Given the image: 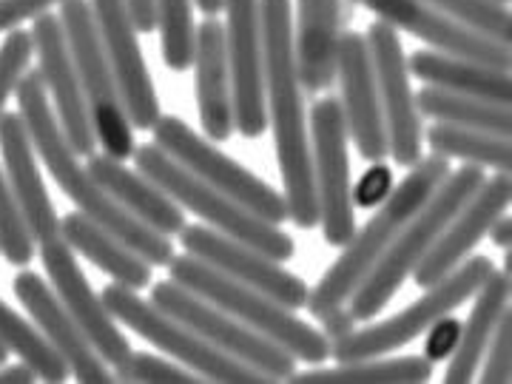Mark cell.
I'll list each match as a JSON object with an SVG mask.
<instances>
[{
  "instance_id": "7bdbcfd3",
  "label": "cell",
  "mask_w": 512,
  "mask_h": 384,
  "mask_svg": "<svg viewBox=\"0 0 512 384\" xmlns=\"http://www.w3.org/2000/svg\"><path fill=\"white\" fill-rule=\"evenodd\" d=\"M137 32H154V3L151 0H126Z\"/></svg>"
},
{
  "instance_id": "4316f807",
  "label": "cell",
  "mask_w": 512,
  "mask_h": 384,
  "mask_svg": "<svg viewBox=\"0 0 512 384\" xmlns=\"http://www.w3.org/2000/svg\"><path fill=\"white\" fill-rule=\"evenodd\" d=\"M407 72L410 77H419L421 83L444 89V92L470 94V97L490 100L498 106H512V74L467 60V57L447 55L436 49H419L407 60Z\"/></svg>"
},
{
  "instance_id": "60d3db41",
  "label": "cell",
  "mask_w": 512,
  "mask_h": 384,
  "mask_svg": "<svg viewBox=\"0 0 512 384\" xmlns=\"http://www.w3.org/2000/svg\"><path fill=\"white\" fill-rule=\"evenodd\" d=\"M390 191H393V171L384 163H373V168H367L365 177L353 188V205L376 208Z\"/></svg>"
},
{
  "instance_id": "cb8c5ba5",
  "label": "cell",
  "mask_w": 512,
  "mask_h": 384,
  "mask_svg": "<svg viewBox=\"0 0 512 384\" xmlns=\"http://www.w3.org/2000/svg\"><path fill=\"white\" fill-rule=\"evenodd\" d=\"M194 77L202 131L211 143H225L234 134V100L225 57V29L217 18H205L197 26Z\"/></svg>"
},
{
  "instance_id": "f546056e",
  "label": "cell",
  "mask_w": 512,
  "mask_h": 384,
  "mask_svg": "<svg viewBox=\"0 0 512 384\" xmlns=\"http://www.w3.org/2000/svg\"><path fill=\"white\" fill-rule=\"evenodd\" d=\"M433 376V362L424 356L402 359H356L339 362L336 367L293 370L288 382L293 384H424Z\"/></svg>"
},
{
  "instance_id": "7402d4cb",
  "label": "cell",
  "mask_w": 512,
  "mask_h": 384,
  "mask_svg": "<svg viewBox=\"0 0 512 384\" xmlns=\"http://www.w3.org/2000/svg\"><path fill=\"white\" fill-rule=\"evenodd\" d=\"M18 302L29 311L35 328L43 333V339L57 350V356L66 362L69 373L77 382L83 384H109L114 376L109 373V365L97 356L92 342L86 339V333L72 319V313L63 308V302L57 299L52 285H46L43 276L35 271H20L12 282Z\"/></svg>"
},
{
  "instance_id": "ab89813d",
  "label": "cell",
  "mask_w": 512,
  "mask_h": 384,
  "mask_svg": "<svg viewBox=\"0 0 512 384\" xmlns=\"http://www.w3.org/2000/svg\"><path fill=\"white\" fill-rule=\"evenodd\" d=\"M427 342H424V359H430L433 365L436 362H444V359H450V353L456 350L458 345V336H461V322H458L456 316H441L436 319L430 328H427Z\"/></svg>"
},
{
  "instance_id": "9a60e30c",
  "label": "cell",
  "mask_w": 512,
  "mask_h": 384,
  "mask_svg": "<svg viewBox=\"0 0 512 384\" xmlns=\"http://www.w3.org/2000/svg\"><path fill=\"white\" fill-rule=\"evenodd\" d=\"M89 9H92L100 46L106 52L111 72L117 77L131 128L151 131V126L160 120V97L148 72L140 37H137L140 32L131 20L126 0H89Z\"/></svg>"
},
{
  "instance_id": "484cf974",
  "label": "cell",
  "mask_w": 512,
  "mask_h": 384,
  "mask_svg": "<svg viewBox=\"0 0 512 384\" xmlns=\"http://www.w3.org/2000/svg\"><path fill=\"white\" fill-rule=\"evenodd\" d=\"M89 174L109 191L120 208H126L134 220L146 222L157 234L174 237L185 228V211L165 194L157 183L143 177L137 168L131 171L123 160L109 154H89Z\"/></svg>"
},
{
  "instance_id": "8fae6325",
  "label": "cell",
  "mask_w": 512,
  "mask_h": 384,
  "mask_svg": "<svg viewBox=\"0 0 512 384\" xmlns=\"http://www.w3.org/2000/svg\"><path fill=\"white\" fill-rule=\"evenodd\" d=\"M148 302L157 305L168 316H174L177 322H183L185 328L194 330L208 345H214L222 353L234 356L242 365L265 373L271 382L288 379L296 370V359L282 345L265 339L256 330L245 328L231 313L211 305L208 299H202L197 293L185 291L183 285H177L174 279L157 282L151 288V299Z\"/></svg>"
},
{
  "instance_id": "b9f144b4",
  "label": "cell",
  "mask_w": 512,
  "mask_h": 384,
  "mask_svg": "<svg viewBox=\"0 0 512 384\" xmlns=\"http://www.w3.org/2000/svg\"><path fill=\"white\" fill-rule=\"evenodd\" d=\"M63 0H0V35L18 29L20 23L46 15L52 6H60Z\"/></svg>"
},
{
  "instance_id": "4fadbf2b",
  "label": "cell",
  "mask_w": 512,
  "mask_h": 384,
  "mask_svg": "<svg viewBox=\"0 0 512 384\" xmlns=\"http://www.w3.org/2000/svg\"><path fill=\"white\" fill-rule=\"evenodd\" d=\"M365 40L376 92H379V106H382L384 131H387V154L396 160V165L410 168L421 160L424 128H421L416 94L410 86L402 40H399V32L387 26L384 20L370 23Z\"/></svg>"
},
{
  "instance_id": "d590c367",
  "label": "cell",
  "mask_w": 512,
  "mask_h": 384,
  "mask_svg": "<svg viewBox=\"0 0 512 384\" xmlns=\"http://www.w3.org/2000/svg\"><path fill=\"white\" fill-rule=\"evenodd\" d=\"M0 256L18 268H26L35 259V237L23 220L18 200L6 185L3 171H0Z\"/></svg>"
},
{
  "instance_id": "d6986e66",
  "label": "cell",
  "mask_w": 512,
  "mask_h": 384,
  "mask_svg": "<svg viewBox=\"0 0 512 384\" xmlns=\"http://www.w3.org/2000/svg\"><path fill=\"white\" fill-rule=\"evenodd\" d=\"M29 35H32V46L37 55V72H40L57 123L74 151L80 157H89L97 151V137H94L92 117L86 109V97L80 89V77H77L72 55H69L60 18L49 15V12L40 15L35 18V26Z\"/></svg>"
},
{
  "instance_id": "7c38bea8",
  "label": "cell",
  "mask_w": 512,
  "mask_h": 384,
  "mask_svg": "<svg viewBox=\"0 0 512 384\" xmlns=\"http://www.w3.org/2000/svg\"><path fill=\"white\" fill-rule=\"evenodd\" d=\"M311 126V165L319 225L328 245L342 248L356 231V205L348 160V126L336 97H322L308 114Z\"/></svg>"
},
{
  "instance_id": "8d00e7d4",
  "label": "cell",
  "mask_w": 512,
  "mask_h": 384,
  "mask_svg": "<svg viewBox=\"0 0 512 384\" xmlns=\"http://www.w3.org/2000/svg\"><path fill=\"white\" fill-rule=\"evenodd\" d=\"M114 382L128 384H194L202 382L194 370L183 365H171L165 359L148 353H128L120 365H114Z\"/></svg>"
},
{
  "instance_id": "83f0119b",
  "label": "cell",
  "mask_w": 512,
  "mask_h": 384,
  "mask_svg": "<svg viewBox=\"0 0 512 384\" xmlns=\"http://www.w3.org/2000/svg\"><path fill=\"white\" fill-rule=\"evenodd\" d=\"M473 296H476V305L467 316V322L461 325L458 345L450 353V365H447V373H444L447 384H467L476 379L478 365L484 359V350H487L495 328H498V319H501V313L510 308V271H493L481 282V288Z\"/></svg>"
},
{
  "instance_id": "8992f818",
  "label": "cell",
  "mask_w": 512,
  "mask_h": 384,
  "mask_svg": "<svg viewBox=\"0 0 512 384\" xmlns=\"http://www.w3.org/2000/svg\"><path fill=\"white\" fill-rule=\"evenodd\" d=\"M131 157H134V165L143 177L160 185L183 211H191L200 220H205L208 228L237 239L242 245H251L259 254L271 256L274 262L293 259L296 245L279 225L259 220L248 208H242L237 200H231L217 188L197 180L191 171H185L183 165L174 163L163 148H157L154 143L151 146L148 143L146 146H134Z\"/></svg>"
},
{
  "instance_id": "7dc6e473",
  "label": "cell",
  "mask_w": 512,
  "mask_h": 384,
  "mask_svg": "<svg viewBox=\"0 0 512 384\" xmlns=\"http://www.w3.org/2000/svg\"><path fill=\"white\" fill-rule=\"evenodd\" d=\"M6 356H9V350H6V348H3V345H0V365L6 362Z\"/></svg>"
},
{
  "instance_id": "ee69618b",
  "label": "cell",
  "mask_w": 512,
  "mask_h": 384,
  "mask_svg": "<svg viewBox=\"0 0 512 384\" xmlns=\"http://www.w3.org/2000/svg\"><path fill=\"white\" fill-rule=\"evenodd\" d=\"M37 382L35 367L18 362V365H0V384H32Z\"/></svg>"
},
{
  "instance_id": "ba28073f",
  "label": "cell",
  "mask_w": 512,
  "mask_h": 384,
  "mask_svg": "<svg viewBox=\"0 0 512 384\" xmlns=\"http://www.w3.org/2000/svg\"><path fill=\"white\" fill-rule=\"evenodd\" d=\"M493 271L495 268L490 256H467L453 274L444 276L433 288H424L427 293L416 299L413 305H407L402 313H396L384 322H376L370 328L350 330L345 336L333 339L330 342V359H336V362L376 359V356H387L393 350L416 342L436 319L461 308Z\"/></svg>"
},
{
  "instance_id": "f1b7e54d",
  "label": "cell",
  "mask_w": 512,
  "mask_h": 384,
  "mask_svg": "<svg viewBox=\"0 0 512 384\" xmlns=\"http://www.w3.org/2000/svg\"><path fill=\"white\" fill-rule=\"evenodd\" d=\"M60 237L74 254L86 256L103 274H109L114 282L126 288H148L151 285V265L137 251H131L120 239L109 234L103 225L89 220L86 214L74 211L60 220Z\"/></svg>"
},
{
  "instance_id": "1f68e13d",
  "label": "cell",
  "mask_w": 512,
  "mask_h": 384,
  "mask_svg": "<svg viewBox=\"0 0 512 384\" xmlns=\"http://www.w3.org/2000/svg\"><path fill=\"white\" fill-rule=\"evenodd\" d=\"M424 140L433 154H441L447 160H461L493 171H512V137L436 123L424 131Z\"/></svg>"
},
{
  "instance_id": "2e32d148",
  "label": "cell",
  "mask_w": 512,
  "mask_h": 384,
  "mask_svg": "<svg viewBox=\"0 0 512 384\" xmlns=\"http://www.w3.org/2000/svg\"><path fill=\"white\" fill-rule=\"evenodd\" d=\"M37 245H40V262L46 268L49 285L57 293V299L63 302V308L72 313V319L86 333L97 356L109 367L120 365L131 353L126 333L120 330L117 319L106 311L103 299L94 293L83 268L77 265V256L66 245V239L57 234V237L43 239Z\"/></svg>"
},
{
  "instance_id": "74e56055",
  "label": "cell",
  "mask_w": 512,
  "mask_h": 384,
  "mask_svg": "<svg viewBox=\"0 0 512 384\" xmlns=\"http://www.w3.org/2000/svg\"><path fill=\"white\" fill-rule=\"evenodd\" d=\"M32 55H35V46H32L29 32H23V29L6 32L3 46H0V114L6 111L9 97L15 94L20 77L29 69Z\"/></svg>"
},
{
  "instance_id": "d4e9b609",
  "label": "cell",
  "mask_w": 512,
  "mask_h": 384,
  "mask_svg": "<svg viewBox=\"0 0 512 384\" xmlns=\"http://www.w3.org/2000/svg\"><path fill=\"white\" fill-rule=\"evenodd\" d=\"M342 35L339 0H296L293 18V52L302 89L319 94L336 80V49Z\"/></svg>"
},
{
  "instance_id": "52a82bcc",
  "label": "cell",
  "mask_w": 512,
  "mask_h": 384,
  "mask_svg": "<svg viewBox=\"0 0 512 384\" xmlns=\"http://www.w3.org/2000/svg\"><path fill=\"white\" fill-rule=\"evenodd\" d=\"M57 18L63 26L77 77H80V89H83L86 109L92 117L97 146H103V154L126 163L134 154V128L128 120L117 77L111 72L97 29H94L89 0H63Z\"/></svg>"
},
{
  "instance_id": "603a6c76",
  "label": "cell",
  "mask_w": 512,
  "mask_h": 384,
  "mask_svg": "<svg viewBox=\"0 0 512 384\" xmlns=\"http://www.w3.org/2000/svg\"><path fill=\"white\" fill-rule=\"evenodd\" d=\"M0 154H3L6 185H9L12 197L18 200L23 220L29 225L35 242L57 237L60 220H57L55 202L40 177L35 148L29 143V134H26L20 114H12V111L0 114Z\"/></svg>"
},
{
  "instance_id": "5bb4252c",
  "label": "cell",
  "mask_w": 512,
  "mask_h": 384,
  "mask_svg": "<svg viewBox=\"0 0 512 384\" xmlns=\"http://www.w3.org/2000/svg\"><path fill=\"white\" fill-rule=\"evenodd\" d=\"M225 12V57L231 74L234 131L256 140L268 128L265 114V60L259 0H222Z\"/></svg>"
},
{
  "instance_id": "f6af8a7d",
  "label": "cell",
  "mask_w": 512,
  "mask_h": 384,
  "mask_svg": "<svg viewBox=\"0 0 512 384\" xmlns=\"http://www.w3.org/2000/svg\"><path fill=\"white\" fill-rule=\"evenodd\" d=\"M487 234H490V239H493L498 248H504V251L510 248V245H512V220L507 217V211L495 217Z\"/></svg>"
},
{
  "instance_id": "30bf717a",
  "label": "cell",
  "mask_w": 512,
  "mask_h": 384,
  "mask_svg": "<svg viewBox=\"0 0 512 384\" xmlns=\"http://www.w3.org/2000/svg\"><path fill=\"white\" fill-rule=\"evenodd\" d=\"M151 134H154V146L163 148L174 163H180L185 171H191L197 180L222 191L225 197L237 200L259 220L274 222V225L288 220V205L276 188L259 180L254 171H248L237 160H231L214 143L202 140L185 120L174 114H160V120L151 126Z\"/></svg>"
},
{
  "instance_id": "3957f363",
  "label": "cell",
  "mask_w": 512,
  "mask_h": 384,
  "mask_svg": "<svg viewBox=\"0 0 512 384\" xmlns=\"http://www.w3.org/2000/svg\"><path fill=\"white\" fill-rule=\"evenodd\" d=\"M447 174H450V160L441 154L421 157L419 163L410 165V174L384 197L376 217L367 222L362 231H353V237L342 245L345 251L316 282V288L308 293V311L316 319L348 305L350 293L365 282V276L373 271V265L396 242L404 222L430 200V194L447 180Z\"/></svg>"
},
{
  "instance_id": "277c9868",
  "label": "cell",
  "mask_w": 512,
  "mask_h": 384,
  "mask_svg": "<svg viewBox=\"0 0 512 384\" xmlns=\"http://www.w3.org/2000/svg\"><path fill=\"white\" fill-rule=\"evenodd\" d=\"M487 180V168L464 163L458 171H450L447 180L430 194V200L404 222L396 242L387 248V254L373 265L365 282L350 293L348 311L356 322H370L390 305V299L399 293L407 276L421 262V256L433 248V242L447 228V222L456 217V211L478 191V185Z\"/></svg>"
},
{
  "instance_id": "6da1fadb",
  "label": "cell",
  "mask_w": 512,
  "mask_h": 384,
  "mask_svg": "<svg viewBox=\"0 0 512 384\" xmlns=\"http://www.w3.org/2000/svg\"><path fill=\"white\" fill-rule=\"evenodd\" d=\"M262 60H265V114L274 131L276 165L285 183L288 220L302 231L319 225L311 165V128L305 89L293 52L291 0H259Z\"/></svg>"
},
{
  "instance_id": "d6a6232c",
  "label": "cell",
  "mask_w": 512,
  "mask_h": 384,
  "mask_svg": "<svg viewBox=\"0 0 512 384\" xmlns=\"http://www.w3.org/2000/svg\"><path fill=\"white\" fill-rule=\"evenodd\" d=\"M0 345L20 356V362L35 367L37 379L43 382L63 384L72 376L66 362L57 356V350L43 339V333L20 313L12 311L3 299H0Z\"/></svg>"
},
{
  "instance_id": "e575fe53",
  "label": "cell",
  "mask_w": 512,
  "mask_h": 384,
  "mask_svg": "<svg viewBox=\"0 0 512 384\" xmlns=\"http://www.w3.org/2000/svg\"><path fill=\"white\" fill-rule=\"evenodd\" d=\"M424 3L436 6L478 35L512 46V15L507 3L498 0H424Z\"/></svg>"
},
{
  "instance_id": "44dd1931",
  "label": "cell",
  "mask_w": 512,
  "mask_h": 384,
  "mask_svg": "<svg viewBox=\"0 0 512 384\" xmlns=\"http://www.w3.org/2000/svg\"><path fill=\"white\" fill-rule=\"evenodd\" d=\"M336 80H339V106L345 114L348 137L367 163H382L387 157V131H384L379 92L373 80L370 52L365 35L342 32L336 49Z\"/></svg>"
},
{
  "instance_id": "e0dca14e",
  "label": "cell",
  "mask_w": 512,
  "mask_h": 384,
  "mask_svg": "<svg viewBox=\"0 0 512 384\" xmlns=\"http://www.w3.org/2000/svg\"><path fill=\"white\" fill-rule=\"evenodd\" d=\"M180 245L185 254L197 256L200 262L217 268L220 274L237 279L242 285H251L256 291L268 293L271 299L282 302L285 308L299 311L308 305V285L291 271L274 262L271 256L259 254L251 245H242L237 239L225 237L208 225H185L180 231Z\"/></svg>"
},
{
  "instance_id": "4dcf8cb0",
  "label": "cell",
  "mask_w": 512,
  "mask_h": 384,
  "mask_svg": "<svg viewBox=\"0 0 512 384\" xmlns=\"http://www.w3.org/2000/svg\"><path fill=\"white\" fill-rule=\"evenodd\" d=\"M416 106L419 114L447 123V126L476 128L498 137H512V111L510 106H498L490 100H478L470 94H456L436 89V86H424L416 94Z\"/></svg>"
},
{
  "instance_id": "bcb514c9",
  "label": "cell",
  "mask_w": 512,
  "mask_h": 384,
  "mask_svg": "<svg viewBox=\"0 0 512 384\" xmlns=\"http://www.w3.org/2000/svg\"><path fill=\"white\" fill-rule=\"evenodd\" d=\"M205 18H217L222 12V0H194Z\"/></svg>"
},
{
  "instance_id": "c3c4849f",
  "label": "cell",
  "mask_w": 512,
  "mask_h": 384,
  "mask_svg": "<svg viewBox=\"0 0 512 384\" xmlns=\"http://www.w3.org/2000/svg\"><path fill=\"white\" fill-rule=\"evenodd\" d=\"M498 3H510V0H498Z\"/></svg>"
},
{
  "instance_id": "ac0fdd59",
  "label": "cell",
  "mask_w": 512,
  "mask_h": 384,
  "mask_svg": "<svg viewBox=\"0 0 512 384\" xmlns=\"http://www.w3.org/2000/svg\"><path fill=\"white\" fill-rule=\"evenodd\" d=\"M350 3L373 12L376 20H384L396 32L419 37L421 43H427V49L467 57L504 72L512 69V46L478 35L424 0H350Z\"/></svg>"
},
{
  "instance_id": "5b68a950",
  "label": "cell",
  "mask_w": 512,
  "mask_h": 384,
  "mask_svg": "<svg viewBox=\"0 0 512 384\" xmlns=\"http://www.w3.org/2000/svg\"><path fill=\"white\" fill-rule=\"evenodd\" d=\"M168 274L185 291L197 293L217 305L225 313H231L245 328L262 333L276 345L291 353L296 362L322 365L330 359V339L322 330L311 328L305 319H299L291 308L271 299L268 293L256 291L251 285H242L231 276L220 274L217 268L200 262L191 254H174L168 259Z\"/></svg>"
},
{
  "instance_id": "f35d334b",
  "label": "cell",
  "mask_w": 512,
  "mask_h": 384,
  "mask_svg": "<svg viewBox=\"0 0 512 384\" xmlns=\"http://www.w3.org/2000/svg\"><path fill=\"white\" fill-rule=\"evenodd\" d=\"M481 382L484 384H507L512 382V311L501 313L498 328H495L490 345L481 359Z\"/></svg>"
},
{
  "instance_id": "ffe728a7",
  "label": "cell",
  "mask_w": 512,
  "mask_h": 384,
  "mask_svg": "<svg viewBox=\"0 0 512 384\" xmlns=\"http://www.w3.org/2000/svg\"><path fill=\"white\" fill-rule=\"evenodd\" d=\"M512 202V171H495L478 185V191L456 211V217L447 222L433 248L421 256L413 268V279L419 288H433L447 274H453L458 265L470 256L481 239L487 237L490 225L498 214H504Z\"/></svg>"
},
{
  "instance_id": "9c48e42d",
  "label": "cell",
  "mask_w": 512,
  "mask_h": 384,
  "mask_svg": "<svg viewBox=\"0 0 512 384\" xmlns=\"http://www.w3.org/2000/svg\"><path fill=\"white\" fill-rule=\"evenodd\" d=\"M103 305L106 311L134 330L140 339H146L148 345L163 350L168 356H174L177 362L188 370H194L202 382H220V384H262L271 382L265 373H259L254 367L242 365L239 359L222 353L214 345H208L200 339L194 330H188L183 322H177L174 316L160 311L157 305H151L134 288H126L120 282H114L109 288H103Z\"/></svg>"
},
{
  "instance_id": "836d02e7",
  "label": "cell",
  "mask_w": 512,
  "mask_h": 384,
  "mask_svg": "<svg viewBox=\"0 0 512 384\" xmlns=\"http://www.w3.org/2000/svg\"><path fill=\"white\" fill-rule=\"evenodd\" d=\"M154 3V29L160 32L165 69L183 74L194 66V3L191 0H151Z\"/></svg>"
},
{
  "instance_id": "7a4b0ae2",
  "label": "cell",
  "mask_w": 512,
  "mask_h": 384,
  "mask_svg": "<svg viewBox=\"0 0 512 384\" xmlns=\"http://www.w3.org/2000/svg\"><path fill=\"white\" fill-rule=\"evenodd\" d=\"M15 97H18V114L26 126L29 143L35 148V154H40L43 165L49 168L57 188L77 205V211L97 225H103L123 245L143 256L148 265H168V259L174 256L171 237L157 234L146 222L134 220L126 208H120L111 200L109 191L94 180L89 168L80 165V154L74 151L57 123L37 69L35 72L26 69L15 89Z\"/></svg>"
}]
</instances>
